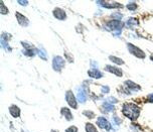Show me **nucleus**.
I'll return each mask as SVG.
<instances>
[{"label":"nucleus","mask_w":153,"mask_h":132,"mask_svg":"<svg viewBox=\"0 0 153 132\" xmlns=\"http://www.w3.org/2000/svg\"><path fill=\"white\" fill-rule=\"evenodd\" d=\"M97 124L99 127H101V128H103V129H106V130H109V129L111 128V125H110V123L107 121V119L103 118V117L98 118Z\"/></svg>","instance_id":"nucleus-5"},{"label":"nucleus","mask_w":153,"mask_h":132,"mask_svg":"<svg viewBox=\"0 0 153 132\" xmlns=\"http://www.w3.org/2000/svg\"><path fill=\"white\" fill-rule=\"evenodd\" d=\"M0 8H1V13L2 14H7L8 13V9L4 6L3 2H1V6H0Z\"/></svg>","instance_id":"nucleus-19"},{"label":"nucleus","mask_w":153,"mask_h":132,"mask_svg":"<svg viewBox=\"0 0 153 132\" xmlns=\"http://www.w3.org/2000/svg\"><path fill=\"white\" fill-rule=\"evenodd\" d=\"M65 57H68V59H69V61L71 62V63H72V62H73V57H71V56H70V55H69V53H67V54H65Z\"/></svg>","instance_id":"nucleus-23"},{"label":"nucleus","mask_w":153,"mask_h":132,"mask_svg":"<svg viewBox=\"0 0 153 132\" xmlns=\"http://www.w3.org/2000/svg\"><path fill=\"white\" fill-rule=\"evenodd\" d=\"M102 90H103V92H105V93L109 92V88H108V87H103V88H102Z\"/></svg>","instance_id":"nucleus-24"},{"label":"nucleus","mask_w":153,"mask_h":132,"mask_svg":"<svg viewBox=\"0 0 153 132\" xmlns=\"http://www.w3.org/2000/svg\"><path fill=\"white\" fill-rule=\"evenodd\" d=\"M61 114L67 118V120H72V119H73L72 112L70 111V109H68V108H61Z\"/></svg>","instance_id":"nucleus-14"},{"label":"nucleus","mask_w":153,"mask_h":132,"mask_svg":"<svg viewBox=\"0 0 153 132\" xmlns=\"http://www.w3.org/2000/svg\"><path fill=\"white\" fill-rule=\"evenodd\" d=\"M98 4H103V7H106V8H117V7H121V4L119 3H116V2H107V1H98L97 2Z\"/></svg>","instance_id":"nucleus-7"},{"label":"nucleus","mask_w":153,"mask_h":132,"mask_svg":"<svg viewBox=\"0 0 153 132\" xmlns=\"http://www.w3.org/2000/svg\"><path fill=\"white\" fill-rule=\"evenodd\" d=\"M84 115L88 116L90 119H93V118H94V117H95L94 112H92V111H85V112H84Z\"/></svg>","instance_id":"nucleus-18"},{"label":"nucleus","mask_w":153,"mask_h":132,"mask_svg":"<svg viewBox=\"0 0 153 132\" xmlns=\"http://www.w3.org/2000/svg\"><path fill=\"white\" fill-rule=\"evenodd\" d=\"M78 99H79V101H80L81 103H84V102H86V100H87V94H86V92L83 90V89H80V90H79Z\"/></svg>","instance_id":"nucleus-13"},{"label":"nucleus","mask_w":153,"mask_h":132,"mask_svg":"<svg viewBox=\"0 0 153 132\" xmlns=\"http://www.w3.org/2000/svg\"><path fill=\"white\" fill-rule=\"evenodd\" d=\"M125 85H127V86H126L127 88L131 89V90H134V91L140 90V87L138 86V85H136L135 83L131 82V81H126V82H125Z\"/></svg>","instance_id":"nucleus-15"},{"label":"nucleus","mask_w":153,"mask_h":132,"mask_svg":"<svg viewBox=\"0 0 153 132\" xmlns=\"http://www.w3.org/2000/svg\"><path fill=\"white\" fill-rule=\"evenodd\" d=\"M18 3H20V4H27L28 2H27V1H20V0H19Z\"/></svg>","instance_id":"nucleus-26"},{"label":"nucleus","mask_w":153,"mask_h":132,"mask_svg":"<svg viewBox=\"0 0 153 132\" xmlns=\"http://www.w3.org/2000/svg\"><path fill=\"white\" fill-rule=\"evenodd\" d=\"M9 111H10V114L13 117H15V118L16 117H19V115H20V110H19V108L15 105L11 106V107L9 108Z\"/></svg>","instance_id":"nucleus-12"},{"label":"nucleus","mask_w":153,"mask_h":132,"mask_svg":"<svg viewBox=\"0 0 153 132\" xmlns=\"http://www.w3.org/2000/svg\"><path fill=\"white\" fill-rule=\"evenodd\" d=\"M150 59H151V61H153V55H151V57H150Z\"/></svg>","instance_id":"nucleus-27"},{"label":"nucleus","mask_w":153,"mask_h":132,"mask_svg":"<svg viewBox=\"0 0 153 132\" xmlns=\"http://www.w3.org/2000/svg\"><path fill=\"white\" fill-rule=\"evenodd\" d=\"M108 26L112 29H119L120 30L121 26H122V23L120 22V20H113L111 22H108Z\"/></svg>","instance_id":"nucleus-10"},{"label":"nucleus","mask_w":153,"mask_h":132,"mask_svg":"<svg viewBox=\"0 0 153 132\" xmlns=\"http://www.w3.org/2000/svg\"><path fill=\"white\" fill-rule=\"evenodd\" d=\"M54 17L59 19V20H63V19H65V17H67L65 11L63 9H61V8H56L54 10Z\"/></svg>","instance_id":"nucleus-6"},{"label":"nucleus","mask_w":153,"mask_h":132,"mask_svg":"<svg viewBox=\"0 0 153 132\" xmlns=\"http://www.w3.org/2000/svg\"><path fill=\"white\" fill-rule=\"evenodd\" d=\"M86 131L87 132H98L97 128L91 123H87L86 124Z\"/></svg>","instance_id":"nucleus-16"},{"label":"nucleus","mask_w":153,"mask_h":132,"mask_svg":"<svg viewBox=\"0 0 153 132\" xmlns=\"http://www.w3.org/2000/svg\"><path fill=\"white\" fill-rule=\"evenodd\" d=\"M16 18H17V21L20 25H22V26L28 25V19L25 17V16H23L22 14H20L19 12H16Z\"/></svg>","instance_id":"nucleus-8"},{"label":"nucleus","mask_w":153,"mask_h":132,"mask_svg":"<svg viewBox=\"0 0 153 132\" xmlns=\"http://www.w3.org/2000/svg\"><path fill=\"white\" fill-rule=\"evenodd\" d=\"M139 113L140 109L134 104H125L123 106V114L128 118L132 119V120L137 118L139 116Z\"/></svg>","instance_id":"nucleus-1"},{"label":"nucleus","mask_w":153,"mask_h":132,"mask_svg":"<svg viewBox=\"0 0 153 132\" xmlns=\"http://www.w3.org/2000/svg\"><path fill=\"white\" fill-rule=\"evenodd\" d=\"M52 67H54V71L59 72L63 67H65V59L61 57H56L54 59V63H52Z\"/></svg>","instance_id":"nucleus-3"},{"label":"nucleus","mask_w":153,"mask_h":132,"mask_svg":"<svg viewBox=\"0 0 153 132\" xmlns=\"http://www.w3.org/2000/svg\"><path fill=\"white\" fill-rule=\"evenodd\" d=\"M88 75L91 77V78H95V79H100L102 78V73L98 70H90L88 72Z\"/></svg>","instance_id":"nucleus-11"},{"label":"nucleus","mask_w":153,"mask_h":132,"mask_svg":"<svg viewBox=\"0 0 153 132\" xmlns=\"http://www.w3.org/2000/svg\"><path fill=\"white\" fill-rule=\"evenodd\" d=\"M110 59H111L112 62H114L115 64H117V65H123V64H124V62L122 61V59H119V57H109Z\"/></svg>","instance_id":"nucleus-17"},{"label":"nucleus","mask_w":153,"mask_h":132,"mask_svg":"<svg viewBox=\"0 0 153 132\" xmlns=\"http://www.w3.org/2000/svg\"><path fill=\"white\" fill-rule=\"evenodd\" d=\"M52 132H57V131H54V130H52Z\"/></svg>","instance_id":"nucleus-28"},{"label":"nucleus","mask_w":153,"mask_h":132,"mask_svg":"<svg viewBox=\"0 0 153 132\" xmlns=\"http://www.w3.org/2000/svg\"><path fill=\"white\" fill-rule=\"evenodd\" d=\"M65 99H67L68 103H69V105L71 106L72 108H75V109H76V108L78 107V105H76V98H75V96H74L73 92H71V91L67 92Z\"/></svg>","instance_id":"nucleus-4"},{"label":"nucleus","mask_w":153,"mask_h":132,"mask_svg":"<svg viewBox=\"0 0 153 132\" xmlns=\"http://www.w3.org/2000/svg\"><path fill=\"white\" fill-rule=\"evenodd\" d=\"M148 100H149V102H153V94H150L148 96Z\"/></svg>","instance_id":"nucleus-25"},{"label":"nucleus","mask_w":153,"mask_h":132,"mask_svg":"<svg viewBox=\"0 0 153 132\" xmlns=\"http://www.w3.org/2000/svg\"><path fill=\"white\" fill-rule=\"evenodd\" d=\"M67 132H78V128L75 126H72L67 129Z\"/></svg>","instance_id":"nucleus-22"},{"label":"nucleus","mask_w":153,"mask_h":132,"mask_svg":"<svg viewBox=\"0 0 153 132\" xmlns=\"http://www.w3.org/2000/svg\"><path fill=\"white\" fill-rule=\"evenodd\" d=\"M106 70H107L108 72H110V73L115 74L116 76H119V77L122 76V71H121L120 69H118V68H116V67H112V66H107V67H106Z\"/></svg>","instance_id":"nucleus-9"},{"label":"nucleus","mask_w":153,"mask_h":132,"mask_svg":"<svg viewBox=\"0 0 153 132\" xmlns=\"http://www.w3.org/2000/svg\"><path fill=\"white\" fill-rule=\"evenodd\" d=\"M127 46H128L129 52H130L131 54L133 55V56L139 57V59H143V57H145V54H144V53L142 52L140 48H136L135 46H133V44H128Z\"/></svg>","instance_id":"nucleus-2"},{"label":"nucleus","mask_w":153,"mask_h":132,"mask_svg":"<svg viewBox=\"0 0 153 132\" xmlns=\"http://www.w3.org/2000/svg\"><path fill=\"white\" fill-rule=\"evenodd\" d=\"M104 107H105L106 110H108V111H111V110L113 111V110H114V107L112 105H110L109 103H105V104H104Z\"/></svg>","instance_id":"nucleus-21"},{"label":"nucleus","mask_w":153,"mask_h":132,"mask_svg":"<svg viewBox=\"0 0 153 132\" xmlns=\"http://www.w3.org/2000/svg\"><path fill=\"white\" fill-rule=\"evenodd\" d=\"M127 8H128L129 10H135L136 8H137V5H136V3H129L128 5H127Z\"/></svg>","instance_id":"nucleus-20"}]
</instances>
